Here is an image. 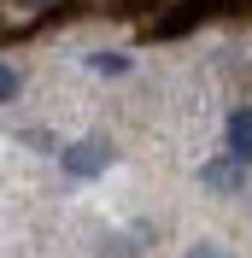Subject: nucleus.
Wrapping results in <instances>:
<instances>
[{
  "instance_id": "nucleus-1",
  "label": "nucleus",
  "mask_w": 252,
  "mask_h": 258,
  "mask_svg": "<svg viewBox=\"0 0 252 258\" xmlns=\"http://www.w3.org/2000/svg\"><path fill=\"white\" fill-rule=\"evenodd\" d=\"M106 164H111V141L106 135H88V141L65 147V170H71V176H100Z\"/></svg>"
},
{
  "instance_id": "nucleus-2",
  "label": "nucleus",
  "mask_w": 252,
  "mask_h": 258,
  "mask_svg": "<svg viewBox=\"0 0 252 258\" xmlns=\"http://www.w3.org/2000/svg\"><path fill=\"white\" fill-rule=\"evenodd\" d=\"M200 182H205V188H217V194H235V188H240V159H217V164H205Z\"/></svg>"
},
{
  "instance_id": "nucleus-3",
  "label": "nucleus",
  "mask_w": 252,
  "mask_h": 258,
  "mask_svg": "<svg viewBox=\"0 0 252 258\" xmlns=\"http://www.w3.org/2000/svg\"><path fill=\"white\" fill-rule=\"evenodd\" d=\"M229 159L252 164V112H235V117H229Z\"/></svg>"
},
{
  "instance_id": "nucleus-4",
  "label": "nucleus",
  "mask_w": 252,
  "mask_h": 258,
  "mask_svg": "<svg viewBox=\"0 0 252 258\" xmlns=\"http://www.w3.org/2000/svg\"><path fill=\"white\" fill-rule=\"evenodd\" d=\"M88 64H94V71H106V77H123V71H129L123 53H88Z\"/></svg>"
},
{
  "instance_id": "nucleus-5",
  "label": "nucleus",
  "mask_w": 252,
  "mask_h": 258,
  "mask_svg": "<svg viewBox=\"0 0 252 258\" xmlns=\"http://www.w3.org/2000/svg\"><path fill=\"white\" fill-rule=\"evenodd\" d=\"M188 258H229L217 241H200V246H188Z\"/></svg>"
},
{
  "instance_id": "nucleus-6",
  "label": "nucleus",
  "mask_w": 252,
  "mask_h": 258,
  "mask_svg": "<svg viewBox=\"0 0 252 258\" xmlns=\"http://www.w3.org/2000/svg\"><path fill=\"white\" fill-rule=\"evenodd\" d=\"M18 94V71H6V64H0V100H12Z\"/></svg>"
}]
</instances>
